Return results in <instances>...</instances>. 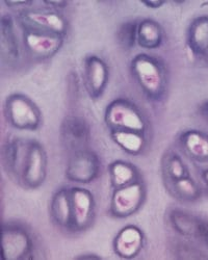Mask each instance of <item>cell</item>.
Returning <instances> with one entry per match:
<instances>
[{"instance_id":"cell-9","label":"cell","mask_w":208,"mask_h":260,"mask_svg":"<svg viewBox=\"0 0 208 260\" xmlns=\"http://www.w3.org/2000/svg\"><path fill=\"white\" fill-rule=\"evenodd\" d=\"M48 154L45 147L37 140H28L27 154L19 185L37 189L43 185L48 175Z\"/></svg>"},{"instance_id":"cell-11","label":"cell","mask_w":208,"mask_h":260,"mask_svg":"<svg viewBox=\"0 0 208 260\" xmlns=\"http://www.w3.org/2000/svg\"><path fill=\"white\" fill-rule=\"evenodd\" d=\"M59 140L69 154L89 148L92 141L90 123L82 116L68 115L60 123Z\"/></svg>"},{"instance_id":"cell-14","label":"cell","mask_w":208,"mask_h":260,"mask_svg":"<svg viewBox=\"0 0 208 260\" xmlns=\"http://www.w3.org/2000/svg\"><path fill=\"white\" fill-rule=\"evenodd\" d=\"M177 143L182 154L199 167L208 166V134L196 128L185 129Z\"/></svg>"},{"instance_id":"cell-28","label":"cell","mask_w":208,"mask_h":260,"mask_svg":"<svg viewBox=\"0 0 208 260\" xmlns=\"http://www.w3.org/2000/svg\"><path fill=\"white\" fill-rule=\"evenodd\" d=\"M197 114L204 122L208 124V99L199 103L197 107Z\"/></svg>"},{"instance_id":"cell-30","label":"cell","mask_w":208,"mask_h":260,"mask_svg":"<svg viewBox=\"0 0 208 260\" xmlns=\"http://www.w3.org/2000/svg\"><path fill=\"white\" fill-rule=\"evenodd\" d=\"M141 4H142L143 6H145L146 8L152 9V10L160 9L163 5H165V3H163V2H142Z\"/></svg>"},{"instance_id":"cell-5","label":"cell","mask_w":208,"mask_h":260,"mask_svg":"<svg viewBox=\"0 0 208 260\" xmlns=\"http://www.w3.org/2000/svg\"><path fill=\"white\" fill-rule=\"evenodd\" d=\"M166 222L177 236L208 250V219L175 207L166 212Z\"/></svg>"},{"instance_id":"cell-7","label":"cell","mask_w":208,"mask_h":260,"mask_svg":"<svg viewBox=\"0 0 208 260\" xmlns=\"http://www.w3.org/2000/svg\"><path fill=\"white\" fill-rule=\"evenodd\" d=\"M147 198V186L137 180L131 184L114 188L110 201V212L116 219H127L143 207Z\"/></svg>"},{"instance_id":"cell-18","label":"cell","mask_w":208,"mask_h":260,"mask_svg":"<svg viewBox=\"0 0 208 260\" xmlns=\"http://www.w3.org/2000/svg\"><path fill=\"white\" fill-rule=\"evenodd\" d=\"M186 46L193 57L208 68V15L192 20L186 30Z\"/></svg>"},{"instance_id":"cell-15","label":"cell","mask_w":208,"mask_h":260,"mask_svg":"<svg viewBox=\"0 0 208 260\" xmlns=\"http://www.w3.org/2000/svg\"><path fill=\"white\" fill-rule=\"evenodd\" d=\"M28 148V140L11 137L2 147V162L7 175L19 184Z\"/></svg>"},{"instance_id":"cell-27","label":"cell","mask_w":208,"mask_h":260,"mask_svg":"<svg viewBox=\"0 0 208 260\" xmlns=\"http://www.w3.org/2000/svg\"><path fill=\"white\" fill-rule=\"evenodd\" d=\"M198 181L203 189V192L208 194V166L200 167L198 172Z\"/></svg>"},{"instance_id":"cell-24","label":"cell","mask_w":208,"mask_h":260,"mask_svg":"<svg viewBox=\"0 0 208 260\" xmlns=\"http://www.w3.org/2000/svg\"><path fill=\"white\" fill-rule=\"evenodd\" d=\"M108 172L114 188L128 185L142 179L138 169L133 164L123 159L112 161L109 165Z\"/></svg>"},{"instance_id":"cell-22","label":"cell","mask_w":208,"mask_h":260,"mask_svg":"<svg viewBox=\"0 0 208 260\" xmlns=\"http://www.w3.org/2000/svg\"><path fill=\"white\" fill-rule=\"evenodd\" d=\"M113 142L129 155L142 154L148 145L147 134L129 130H110Z\"/></svg>"},{"instance_id":"cell-17","label":"cell","mask_w":208,"mask_h":260,"mask_svg":"<svg viewBox=\"0 0 208 260\" xmlns=\"http://www.w3.org/2000/svg\"><path fill=\"white\" fill-rule=\"evenodd\" d=\"M145 233L136 225L129 224L121 228L113 240L114 253L122 259L137 257L145 247Z\"/></svg>"},{"instance_id":"cell-1","label":"cell","mask_w":208,"mask_h":260,"mask_svg":"<svg viewBox=\"0 0 208 260\" xmlns=\"http://www.w3.org/2000/svg\"><path fill=\"white\" fill-rule=\"evenodd\" d=\"M130 72L143 95L160 102L168 91L169 74L163 60L149 53H138L130 61Z\"/></svg>"},{"instance_id":"cell-20","label":"cell","mask_w":208,"mask_h":260,"mask_svg":"<svg viewBox=\"0 0 208 260\" xmlns=\"http://www.w3.org/2000/svg\"><path fill=\"white\" fill-rule=\"evenodd\" d=\"M160 172L164 186L191 176V170L183 156L174 149H166L160 160Z\"/></svg>"},{"instance_id":"cell-26","label":"cell","mask_w":208,"mask_h":260,"mask_svg":"<svg viewBox=\"0 0 208 260\" xmlns=\"http://www.w3.org/2000/svg\"><path fill=\"white\" fill-rule=\"evenodd\" d=\"M138 21L128 20L119 25L117 29L118 45L125 51H130L137 44Z\"/></svg>"},{"instance_id":"cell-25","label":"cell","mask_w":208,"mask_h":260,"mask_svg":"<svg viewBox=\"0 0 208 260\" xmlns=\"http://www.w3.org/2000/svg\"><path fill=\"white\" fill-rule=\"evenodd\" d=\"M169 251L176 259H206L208 254L205 253L200 246L184 240L181 237L171 238L169 244Z\"/></svg>"},{"instance_id":"cell-4","label":"cell","mask_w":208,"mask_h":260,"mask_svg":"<svg viewBox=\"0 0 208 260\" xmlns=\"http://www.w3.org/2000/svg\"><path fill=\"white\" fill-rule=\"evenodd\" d=\"M3 259L25 260L36 258L34 234L24 224L9 221L3 224Z\"/></svg>"},{"instance_id":"cell-10","label":"cell","mask_w":208,"mask_h":260,"mask_svg":"<svg viewBox=\"0 0 208 260\" xmlns=\"http://www.w3.org/2000/svg\"><path fill=\"white\" fill-rule=\"evenodd\" d=\"M22 47L23 51L34 60H46L53 57L64 45L65 38L39 31L29 28H22Z\"/></svg>"},{"instance_id":"cell-31","label":"cell","mask_w":208,"mask_h":260,"mask_svg":"<svg viewBox=\"0 0 208 260\" xmlns=\"http://www.w3.org/2000/svg\"><path fill=\"white\" fill-rule=\"evenodd\" d=\"M76 258L86 259V258H101V257L99 255H96V254H82L80 256H77Z\"/></svg>"},{"instance_id":"cell-21","label":"cell","mask_w":208,"mask_h":260,"mask_svg":"<svg viewBox=\"0 0 208 260\" xmlns=\"http://www.w3.org/2000/svg\"><path fill=\"white\" fill-rule=\"evenodd\" d=\"M164 31L159 22L152 18H144L137 25V45L146 50L158 49L163 43Z\"/></svg>"},{"instance_id":"cell-3","label":"cell","mask_w":208,"mask_h":260,"mask_svg":"<svg viewBox=\"0 0 208 260\" xmlns=\"http://www.w3.org/2000/svg\"><path fill=\"white\" fill-rule=\"evenodd\" d=\"M7 123L21 132H36L43 123V114L37 103L23 93L7 96L4 103Z\"/></svg>"},{"instance_id":"cell-13","label":"cell","mask_w":208,"mask_h":260,"mask_svg":"<svg viewBox=\"0 0 208 260\" xmlns=\"http://www.w3.org/2000/svg\"><path fill=\"white\" fill-rule=\"evenodd\" d=\"M83 82L89 96L97 100L106 93L110 82V67L101 56L89 54L83 59Z\"/></svg>"},{"instance_id":"cell-2","label":"cell","mask_w":208,"mask_h":260,"mask_svg":"<svg viewBox=\"0 0 208 260\" xmlns=\"http://www.w3.org/2000/svg\"><path fill=\"white\" fill-rule=\"evenodd\" d=\"M104 122L110 130H129L147 134L149 122L140 106L127 98L112 100L104 111Z\"/></svg>"},{"instance_id":"cell-16","label":"cell","mask_w":208,"mask_h":260,"mask_svg":"<svg viewBox=\"0 0 208 260\" xmlns=\"http://www.w3.org/2000/svg\"><path fill=\"white\" fill-rule=\"evenodd\" d=\"M0 49L3 63L14 67L20 62L23 47L18 39L16 21L9 14L3 15L0 20Z\"/></svg>"},{"instance_id":"cell-19","label":"cell","mask_w":208,"mask_h":260,"mask_svg":"<svg viewBox=\"0 0 208 260\" xmlns=\"http://www.w3.org/2000/svg\"><path fill=\"white\" fill-rule=\"evenodd\" d=\"M49 214L52 223L60 230L72 232V203L70 187L56 189L50 199Z\"/></svg>"},{"instance_id":"cell-23","label":"cell","mask_w":208,"mask_h":260,"mask_svg":"<svg viewBox=\"0 0 208 260\" xmlns=\"http://www.w3.org/2000/svg\"><path fill=\"white\" fill-rule=\"evenodd\" d=\"M165 189L174 199L182 203H196L204 193L198 179L192 175L165 185Z\"/></svg>"},{"instance_id":"cell-6","label":"cell","mask_w":208,"mask_h":260,"mask_svg":"<svg viewBox=\"0 0 208 260\" xmlns=\"http://www.w3.org/2000/svg\"><path fill=\"white\" fill-rule=\"evenodd\" d=\"M100 174L101 160L94 150L86 148L69 154L65 169V176L68 181L86 185L96 181Z\"/></svg>"},{"instance_id":"cell-29","label":"cell","mask_w":208,"mask_h":260,"mask_svg":"<svg viewBox=\"0 0 208 260\" xmlns=\"http://www.w3.org/2000/svg\"><path fill=\"white\" fill-rule=\"evenodd\" d=\"M42 4L46 6L47 9L54 10V11H60L69 6L68 2H43Z\"/></svg>"},{"instance_id":"cell-12","label":"cell","mask_w":208,"mask_h":260,"mask_svg":"<svg viewBox=\"0 0 208 260\" xmlns=\"http://www.w3.org/2000/svg\"><path fill=\"white\" fill-rule=\"evenodd\" d=\"M72 203V233L90 229L95 221L96 200L94 193L80 185L70 187Z\"/></svg>"},{"instance_id":"cell-8","label":"cell","mask_w":208,"mask_h":260,"mask_svg":"<svg viewBox=\"0 0 208 260\" xmlns=\"http://www.w3.org/2000/svg\"><path fill=\"white\" fill-rule=\"evenodd\" d=\"M18 22L22 28L54 34L66 38L69 30L67 18L59 11L50 9H27L19 12Z\"/></svg>"}]
</instances>
